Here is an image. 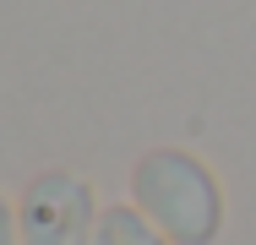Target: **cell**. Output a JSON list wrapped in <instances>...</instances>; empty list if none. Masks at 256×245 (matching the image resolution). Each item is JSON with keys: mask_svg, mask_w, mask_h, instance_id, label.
I'll return each instance as SVG.
<instances>
[{"mask_svg": "<svg viewBox=\"0 0 256 245\" xmlns=\"http://www.w3.org/2000/svg\"><path fill=\"white\" fill-rule=\"evenodd\" d=\"M88 196L76 180H44L28 196V245H82Z\"/></svg>", "mask_w": 256, "mask_h": 245, "instance_id": "7a4b0ae2", "label": "cell"}, {"mask_svg": "<svg viewBox=\"0 0 256 245\" xmlns=\"http://www.w3.org/2000/svg\"><path fill=\"white\" fill-rule=\"evenodd\" d=\"M104 245H158V240L131 218V212H109V218H104Z\"/></svg>", "mask_w": 256, "mask_h": 245, "instance_id": "3957f363", "label": "cell"}, {"mask_svg": "<svg viewBox=\"0 0 256 245\" xmlns=\"http://www.w3.org/2000/svg\"><path fill=\"white\" fill-rule=\"evenodd\" d=\"M142 196L153 202V212L186 245H202L212 234L218 202H212V186H207V174L196 164H186V158H153L142 169Z\"/></svg>", "mask_w": 256, "mask_h": 245, "instance_id": "6da1fadb", "label": "cell"}]
</instances>
